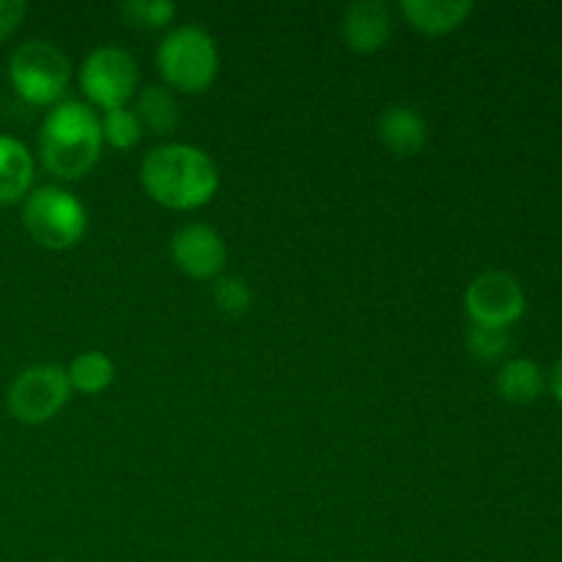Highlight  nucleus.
<instances>
[{
    "mask_svg": "<svg viewBox=\"0 0 562 562\" xmlns=\"http://www.w3.org/2000/svg\"><path fill=\"white\" fill-rule=\"evenodd\" d=\"M472 9L475 5L467 0H404L401 3L404 20L426 36H445V33L456 31L459 25H464Z\"/></svg>",
    "mask_w": 562,
    "mask_h": 562,
    "instance_id": "obj_13",
    "label": "nucleus"
},
{
    "mask_svg": "<svg viewBox=\"0 0 562 562\" xmlns=\"http://www.w3.org/2000/svg\"><path fill=\"white\" fill-rule=\"evenodd\" d=\"M102 146L99 115L86 102L64 99L44 115L38 132V157L55 179L77 181L91 173L102 157Z\"/></svg>",
    "mask_w": 562,
    "mask_h": 562,
    "instance_id": "obj_2",
    "label": "nucleus"
},
{
    "mask_svg": "<svg viewBox=\"0 0 562 562\" xmlns=\"http://www.w3.org/2000/svg\"><path fill=\"white\" fill-rule=\"evenodd\" d=\"M170 256L187 278L214 280L228 261V247L212 225L187 223L170 239Z\"/></svg>",
    "mask_w": 562,
    "mask_h": 562,
    "instance_id": "obj_9",
    "label": "nucleus"
},
{
    "mask_svg": "<svg viewBox=\"0 0 562 562\" xmlns=\"http://www.w3.org/2000/svg\"><path fill=\"white\" fill-rule=\"evenodd\" d=\"M36 162L22 140L0 135V206L25 201L33 187Z\"/></svg>",
    "mask_w": 562,
    "mask_h": 562,
    "instance_id": "obj_12",
    "label": "nucleus"
},
{
    "mask_svg": "<svg viewBox=\"0 0 562 562\" xmlns=\"http://www.w3.org/2000/svg\"><path fill=\"white\" fill-rule=\"evenodd\" d=\"M132 110H135L143 132L154 137L173 135L181 119L179 99L168 86H146L137 93V102Z\"/></svg>",
    "mask_w": 562,
    "mask_h": 562,
    "instance_id": "obj_14",
    "label": "nucleus"
},
{
    "mask_svg": "<svg viewBox=\"0 0 562 562\" xmlns=\"http://www.w3.org/2000/svg\"><path fill=\"white\" fill-rule=\"evenodd\" d=\"M71 80V64L53 42L20 44L9 58V82L22 102L33 108H55L64 102Z\"/></svg>",
    "mask_w": 562,
    "mask_h": 562,
    "instance_id": "obj_5",
    "label": "nucleus"
},
{
    "mask_svg": "<svg viewBox=\"0 0 562 562\" xmlns=\"http://www.w3.org/2000/svg\"><path fill=\"white\" fill-rule=\"evenodd\" d=\"M71 384L66 368L55 362H36L14 376L5 393L9 412L25 426L49 423L71 398Z\"/></svg>",
    "mask_w": 562,
    "mask_h": 562,
    "instance_id": "obj_7",
    "label": "nucleus"
},
{
    "mask_svg": "<svg viewBox=\"0 0 562 562\" xmlns=\"http://www.w3.org/2000/svg\"><path fill=\"white\" fill-rule=\"evenodd\" d=\"M467 346H470L472 355L477 360H499V357L508 355L510 349V335L508 329L497 327H481V324H472L470 333H467Z\"/></svg>",
    "mask_w": 562,
    "mask_h": 562,
    "instance_id": "obj_20",
    "label": "nucleus"
},
{
    "mask_svg": "<svg viewBox=\"0 0 562 562\" xmlns=\"http://www.w3.org/2000/svg\"><path fill=\"white\" fill-rule=\"evenodd\" d=\"M25 14H27L25 0H0V44L9 42V38L20 31Z\"/></svg>",
    "mask_w": 562,
    "mask_h": 562,
    "instance_id": "obj_21",
    "label": "nucleus"
},
{
    "mask_svg": "<svg viewBox=\"0 0 562 562\" xmlns=\"http://www.w3.org/2000/svg\"><path fill=\"white\" fill-rule=\"evenodd\" d=\"M376 135L395 157H415L428 143V124L412 104H393L379 115Z\"/></svg>",
    "mask_w": 562,
    "mask_h": 562,
    "instance_id": "obj_11",
    "label": "nucleus"
},
{
    "mask_svg": "<svg viewBox=\"0 0 562 562\" xmlns=\"http://www.w3.org/2000/svg\"><path fill=\"white\" fill-rule=\"evenodd\" d=\"M22 223L38 247L69 250L86 236L88 212L75 192L58 184H44L27 192L22 203Z\"/></svg>",
    "mask_w": 562,
    "mask_h": 562,
    "instance_id": "obj_4",
    "label": "nucleus"
},
{
    "mask_svg": "<svg viewBox=\"0 0 562 562\" xmlns=\"http://www.w3.org/2000/svg\"><path fill=\"white\" fill-rule=\"evenodd\" d=\"M464 307L470 313L472 324L508 329L510 324L525 316V289L510 272L488 269V272H481L467 285Z\"/></svg>",
    "mask_w": 562,
    "mask_h": 562,
    "instance_id": "obj_8",
    "label": "nucleus"
},
{
    "mask_svg": "<svg viewBox=\"0 0 562 562\" xmlns=\"http://www.w3.org/2000/svg\"><path fill=\"white\" fill-rule=\"evenodd\" d=\"M393 11L382 0H357L340 20V36L346 47L360 55L379 53L393 36Z\"/></svg>",
    "mask_w": 562,
    "mask_h": 562,
    "instance_id": "obj_10",
    "label": "nucleus"
},
{
    "mask_svg": "<svg viewBox=\"0 0 562 562\" xmlns=\"http://www.w3.org/2000/svg\"><path fill=\"white\" fill-rule=\"evenodd\" d=\"M497 393L510 404H532L543 393V371L532 360H510L497 373Z\"/></svg>",
    "mask_w": 562,
    "mask_h": 562,
    "instance_id": "obj_15",
    "label": "nucleus"
},
{
    "mask_svg": "<svg viewBox=\"0 0 562 562\" xmlns=\"http://www.w3.org/2000/svg\"><path fill=\"white\" fill-rule=\"evenodd\" d=\"M77 80L86 93L88 108H126V102L135 97L137 86H140V66H137L135 55L126 53L124 47L104 44V47L88 53Z\"/></svg>",
    "mask_w": 562,
    "mask_h": 562,
    "instance_id": "obj_6",
    "label": "nucleus"
},
{
    "mask_svg": "<svg viewBox=\"0 0 562 562\" xmlns=\"http://www.w3.org/2000/svg\"><path fill=\"white\" fill-rule=\"evenodd\" d=\"M66 373H69L71 390L86 395H99L113 384L115 366L108 355H102V351H82V355H77L75 360H71Z\"/></svg>",
    "mask_w": 562,
    "mask_h": 562,
    "instance_id": "obj_16",
    "label": "nucleus"
},
{
    "mask_svg": "<svg viewBox=\"0 0 562 562\" xmlns=\"http://www.w3.org/2000/svg\"><path fill=\"white\" fill-rule=\"evenodd\" d=\"M99 126H102V140L110 148H115V151H132L143 140V135H146L132 108L104 110L99 115Z\"/></svg>",
    "mask_w": 562,
    "mask_h": 562,
    "instance_id": "obj_17",
    "label": "nucleus"
},
{
    "mask_svg": "<svg viewBox=\"0 0 562 562\" xmlns=\"http://www.w3.org/2000/svg\"><path fill=\"white\" fill-rule=\"evenodd\" d=\"M212 296H214V305H217L225 316H234V318L245 316L252 305L250 285H247V280L239 278V274H228V278L214 280Z\"/></svg>",
    "mask_w": 562,
    "mask_h": 562,
    "instance_id": "obj_19",
    "label": "nucleus"
},
{
    "mask_svg": "<svg viewBox=\"0 0 562 562\" xmlns=\"http://www.w3.org/2000/svg\"><path fill=\"white\" fill-rule=\"evenodd\" d=\"M552 393H554V398H558L562 404V357H560L558 366H554V371H552Z\"/></svg>",
    "mask_w": 562,
    "mask_h": 562,
    "instance_id": "obj_22",
    "label": "nucleus"
},
{
    "mask_svg": "<svg viewBox=\"0 0 562 562\" xmlns=\"http://www.w3.org/2000/svg\"><path fill=\"white\" fill-rule=\"evenodd\" d=\"M157 66L165 86L181 93H203L220 71V49L214 38L198 25H179L162 36Z\"/></svg>",
    "mask_w": 562,
    "mask_h": 562,
    "instance_id": "obj_3",
    "label": "nucleus"
},
{
    "mask_svg": "<svg viewBox=\"0 0 562 562\" xmlns=\"http://www.w3.org/2000/svg\"><path fill=\"white\" fill-rule=\"evenodd\" d=\"M140 184L159 206L192 212L217 195L220 170L203 148L190 143H165L143 159Z\"/></svg>",
    "mask_w": 562,
    "mask_h": 562,
    "instance_id": "obj_1",
    "label": "nucleus"
},
{
    "mask_svg": "<svg viewBox=\"0 0 562 562\" xmlns=\"http://www.w3.org/2000/svg\"><path fill=\"white\" fill-rule=\"evenodd\" d=\"M119 11L126 25L140 27V31H159L173 22L176 3L170 0H130Z\"/></svg>",
    "mask_w": 562,
    "mask_h": 562,
    "instance_id": "obj_18",
    "label": "nucleus"
}]
</instances>
